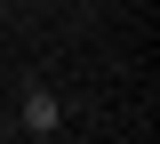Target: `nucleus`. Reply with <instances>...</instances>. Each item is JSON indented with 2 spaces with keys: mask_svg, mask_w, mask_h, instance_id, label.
Returning a JSON list of instances; mask_svg holds the SVG:
<instances>
[{
  "mask_svg": "<svg viewBox=\"0 0 160 144\" xmlns=\"http://www.w3.org/2000/svg\"><path fill=\"white\" fill-rule=\"evenodd\" d=\"M56 120H64V112H56V96H24V128H40V136H48Z\"/></svg>",
  "mask_w": 160,
  "mask_h": 144,
  "instance_id": "f257e3e1",
  "label": "nucleus"
}]
</instances>
